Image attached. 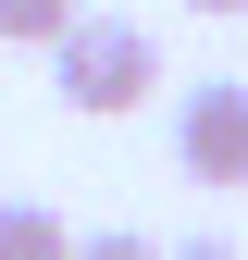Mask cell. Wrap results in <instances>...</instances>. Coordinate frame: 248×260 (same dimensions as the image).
<instances>
[{
  "instance_id": "3957f363",
  "label": "cell",
  "mask_w": 248,
  "mask_h": 260,
  "mask_svg": "<svg viewBox=\"0 0 248 260\" xmlns=\"http://www.w3.org/2000/svg\"><path fill=\"white\" fill-rule=\"evenodd\" d=\"M0 260H75V223L50 199H0Z\"/></svg>"
},
{
  "instance_id": "5b68a950",
  "label": "cell",
  "mask_w": 248,
  "mask_h": 260,
  "mask_svg": "<svg viewBox=\"0 0 248 260\" xmlns=\"http://www.w3.org/2000/svg\"><path fill=\"white\" fill-rule=\"evenodd\" d=\"M75 260H162V248H149V236H124V223H112V236H75Z\"/></svg>"
},
{
  "instance_id": "8992f818",
  "label": "cell",
  "mask_w": 248,
  "mask_h": 260,
  "mask_svg": "<svg viewBox=\"0 0 248 260\" xmlns=\"http://www.w3.org/2000/svg\"><path fill=\"white\" fill-rule=\"evenodd\" d=\"M162 260H236V248H224V236H186V248H162Z\"/></svg>"
},
{
  "instance_id": "277c9868",
  "label": "cell",
  "mask_w": 248,
  "mask_h": 260,
  "mask_svg": "<svg viewBox=\"0 0 248 260\" xmlns=\"http://www.w3.org/2000/svg\"><path fill=\"white\" fill-rule=\"evenodd\" d=\"M75 13H87V0H0V50H50Z\"/></svg>"
},
{
  "instance_id": "6da1fadb",
  "label": "cell",
  "mask_w": 248,
  "mask_h": 260,
  "mask_svg": "<svg viewBox=\"0 0 248 260\" xmlns=\"http://www.w3.org/2000/svg\"><path fill=\"white\" fill-rule=\"evenodd\" d=\"M50 87H62V112H87V124H124L162 87V38H149L137 13H75L50 38Z\"/></svg>"
},
{
  "instance_id": "52a82bcc",
  "label": "cell",
  "mask_w": 248,
  "mask_h": 260,
  "mask_svg": "<svg viewBox=\"0 0 248 260\" xmlns=\"http://www.w3.org/2000/svg\"><path fill=\"white\" fill-rule=\"evenodd\" d=\"M186 13H211V25H236V13H248V0H186Z\"/></svg>"
},
{
  "instance_id": "7a4b0ae2",
  "label": "cell",
  "mask_w": 248,
  "mask_h": 260,
  "mask_svg": "<svg viewBox=\"0 0 248 260\" xmlns=\"http://www.w3.org/2000/svg\"><path fill=\"white\" fill-rule=\"evenodd\" d=\"M174 174L186 186H248V75H199L174 100Z\"/></svg>"
}]
</instances>
